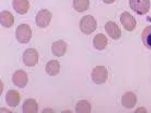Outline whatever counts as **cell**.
<instances>
[{
    "label": "cell",
    "instance_id": "obj_1",
    "mask_svg": "<svg viewBox=\"0 0 151 113\" xmlns=\"http://www.w3.org/2000/svg\"><path fill=\"white\" fill-rule=\"evenodd\" d=\"M97 26V22L95 18L90 15L83 16L80 21V29L83 33L86 35L92 34L96 30Z\"/></svg>",
    "mask_w": 151,
    "mask_h": 113
},
{
    "label": "cell",
    "instance_id": "obj_2",
    "mask_svg": "<svg viewBox=\"0 0 151 113\" xmlns=\"http://www.w3.org/2000/svg\"><path fill=\"white\" fill-rule=\"evenodd\" d=\"M32 36V30L29 25L22 24L17 26L16 36L18 42L22 44L27 43L29 42Z\"/></svg>",
    "mask_w": 151,
    "mask_h": 113
},
{
    "label": "cell",
    "instance_id": "obj_3",
    "mask_svg": "<svg viewBox=\"0 0 151 113\" xmlns=\"http://www.w3.org/2000/svg\"><path fill=\"white\" fill-rule=\"evenodd\" d=\"M93 81L96 84L106 82L108 77V72L104 66H97L93 69L91 74Z\"/></svg>",
    "mask_w": 151,
    "mask_h": 113
},
{
    "label": "cell",
    "instance_id": "obj_4",
    "mask_svg": "<svg viewBox=\"0 0 151 113\" xmlns=\"http://www.w3.org/2000/svg\"><path fill=\"white\" fill-rule=\"evenodd\" d=\"M129 3L131 9L139 15L145 14L149 10L150 0H129Z\"/></svg>",
    "mask_w": 151,
    "mask_h": 113
},
{
    "label": "cell",
    "instance_id": "obj_5",
    "mask_svg": "<svg viewBox=\"0 0 151 113\" xmlns=\"http://www.w3.org/2000/svg\"><path fill=\"white\" fill-rule=\"evenodd\" d=\"M39 54L34 48L26 49L23 55V61L24 65L28 67L34 66L38 63Z\"/></svg>",
    "mask_w": 151,
    "mask_h": 113
},
{
    "label": "cell",
    "instance_id": "obj_6",
    "mask_svg": "<svg viewBox=\"0 0 151 113\" xmlns=\"http://www.w3.org/2000/svg\"><path fill=\"white\" fill-rule=\"evenodd\" d=\"M52 17V14L48 9H42L40 10L35 17L36 25L41 28L48 26Z\"/></svg>",
    "mask_w": 151,
    "mask_h": 113
},
{
    "label": "cell",
    "instance_id": "obj_7",
    "mask_svg": "<svg viewBox=\"0 0 151 113\" xmlns=\"http://www.w3.org/2000/svg\"><path fill=\"white\" fill-rule=\"evenodd\" d=\"M12 80L15 85L21 88H24L28 82L27 75L24 71L19 69L13 74Z\"/></svg>",
    "mask_w": 151,
    "mask_h": 113
},
{
    "label": "cell",
    "instance_id": "obj_8",
    "mask_svg": "<svg viewBox=\"0 0 151 113\" xmlns=\"http://www.w3.org/2000/svg\"><path fill=\"white\" fill-rule=\"evenodd\" d=\"M106 31L108 35L114 40L119 39L121 35V31L115 22L109 21L104 26Z\"/></svg>",
    "mask_w": 151,
    "mask_h": 113
},
{
    "label": "cell",
    "instance_id": "obj_9",
    "mask_svg": "<svg viewBox=\"0 0 151 113\" xmlns=\"http://www.w3.org/2000/svg\"><path fill=\"white\" fill-rule=\"evenodd\" d=\"M7 104L11 107H15L19 104L20 98L19 94L15 89H10L7 92L5 97Z\"/></svg>",
    "mask_w": 151,
    "mask_h": 113
},
{
    "label": "cell",
    "instance_id": "obj_10",
    "mask_svg": "<svg viewBox=\"0 0 151 113\" xmlns=\"http://www.w3.org/2000/svg\"><path fill=\"white\" fill-rule=\"evenodd\" d=\"M67 48V44L62 39L53 42L51 47L52 54L58 57L63 56L66 52Z\"/></svg>",
    "mask_w": 151,
    "mask_h": 113
},
{
    "label": "cell",
    "instance_id": "obj_11",
    "mask_svg": "<svg viewBox=\"0 0 151 113\" xmlns=\"http://www.w3.org/2000/svg\"><path fill=\"white\" fill-rule=\"evenodd\" d=\"M137 101L136 95L132 92H127L122 96L121 103L125 108L130 109L133 108Z\"/></svg>",
    "mask_w": 151,
    "mask_h": 113
},
{
    "label": "cell",
    "instance_id": "obj_12",
    "mask_svg": "<svg viewBox=\"0 0 151 113\" xmlns=\"http://www.w3.org/2000/svg\"><path fill=\"white\" fill-rule=\"evenodd\" d=\"M12 4L14 10L20 15L26 14L29 8L28 0H13Z\"/></svg>",
    "mask_w": 151,
    "mask_h": 113
},
{
    "label": "cell",
    "instance_id": "obj_13",
    "mask_svg": "<svg viewBox=\"0 0 151 113\" xmlns=\"http://www.w3.org/2000/svg\"><path fill=\"white\" fill-rule=\"evenodd\" d=\"M22 108L23 113H37L38 112V105L35 99L29 98L24 101Z\"/></svg>",
    "mask_w": 151,
    "mask_h": 113
},
{
    "label": "cell",
    "instance_id": "obj_14",
    "mask_svg": "<svg viewBox=\"0 0 151 113\" xmlns=\"http://www.w3.org/2000/svg\"><path fill=\"white\" fill-rule=\"evenodd\" d=\"M0 22L3 26L9 28L14 24V16L9 11L4 10L0 13Z\"/></svg>",
    "mask_w": 151,
    "mask_h": 113
},
{
    "label": "cell",
    "instance_id": "obj_15",
    "mask_svg": "<svg viewBox=\"0 0 151 113\" xmlns=\"http://www.w3.org/2000/svg\"><path fill=\"white\" fill-rule=\"evenodd\" d=\"M120 21L124 29L128 31L133 30L131 27V23L136 24L135 18L127 11H124L122 14Z\"/></svg>",
    "mask_w": 151,
    "mask_h": 113
},
{
    "label": "cell",
    "instance_id": "obj_16",
    "mask_svg": "<svg viewBox=\"0 0 151 113\" xmlns=\"http://www.w3.org/2000/svg\"><path fill=\"white\" fill-rule=\"evenodd\" d=\"M108 39L106 36L102 33L97 34L94 37L93 44L94 48L101 51L104 49L108 43Z\"/></svg>",
    "mask_w": 151,
    "mask_h": 113
},
{
    "label": "cell",
    "instance_id": "obj_17",
    "mask_svg": "<svg viewBox=\"0 0 151 113\" xmlns=\"http://www.w3.org/2000/svg\"><path fill=\"white\" fill-rule=\"evenodd\" d=\"M60 65L57 60H51L46 64L45 70L46 73L50 76H54L60 72Z\"/></svg>",
    "mask_w": 151,
    "mask_h": 113
},
{
    "label": "cell",
    "instance_id": "obj_18",
    "mask_svg": "<svg viewBox=\"0 0 151 113\" xmlns=\"http://www.w3.org/2000/svg\"><path fill=\"white\" fill-rule=\"evenodd\" d=\"M91 106L87 100H81L77 103L75 108L76 112L77 113H90Z\"/></svg>",
    "mask_w": 151,
    "mask_h": 113
},
{
    "label": "cell",
    "instance_id": "obj_19",
    "mask_svg": "<svg viewBox=\"0 0 151 113\" xmlns=\"http://www.w3.org/2000/svg\"><path fill=\"white\" fill-rule=\"evenodd\" d=\"M142 42L148 49H151V25L146 26L141 34Z\"/></svg>",
    "mask_w": 151,
    "mask_h": 113
},
{
    "label": "cell",
    "instance_id": "obj_20",
    "mask_svg": "<svg viewBox=\"0 0 151 113\" xmlns=\"http://www.w3.org/2000/svg\"><path fill=\"white\" fill-rule=\"evenodd\" d=\"M89 6V0H73V7L78 12H83L87 10Z\"/></svg>",
    "mask_w": 151,
    "mask_h": 113
},
{
    "label": "cell",
    "instance_id": "obj_21",
    "mask_svg": "<svg viewBox=\"0 0 151 113\" xmlns=\"http://www.w3.org/2000/svg\"><path fill=\"white\" fill-rule=\"evenodd\" d=\"M116 0H102L106 4H109L113 3Z\"/></svg>",
    "mask_w": 151,
    "mask_h": 113
}]
</instances>
